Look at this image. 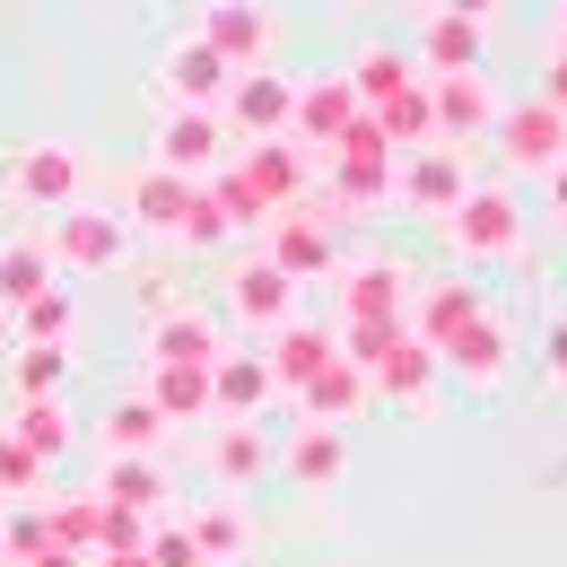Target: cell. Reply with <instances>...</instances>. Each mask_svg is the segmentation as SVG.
<instances>
[{"label":"cell","mask_w":567,"mask_h":567,"mask_svg":"<svg viewBox=\"0 0 567 567\" xmlns=\"http://www.w3.org/2000/svg\"><path fill=\"white\" fill-rule=\"evenodd\" d=\"M436 236H445L463 262H506V254H524V210H515L506 184H472L454 210L436 218Z\"/></svg>","instance_id":"cell-1"},{"label":"cell","mask_w":567,"mask_h":567,"mask_svg":"<svg viewBox=\"0 0 567 567\" xmlns=\"http://www.w3.org/2000/svg\"><path fill=\"white\" fill-rule=\"evenodd\" d=\"M332 157V202H350V210H375V202H393V141L358 114L341 141L323 148Z\"/></svg>","instance_id":"cell-2"},{"label":"cell","mask_w":567,"mask_h":567,"mask_svg":"<svg viewBox=\"0 0 567 567\" xmlns=\"http://www.w3.org/2000/svg\"><path fill=\"white\" fill-rule=\"evenodd\" d=\"M123 245H132V227H123L114 210H87V202H71V210L44 227L53 271H114V262H123Z\"/></svg>","instance_id":"cell-3"},{"label":"cell","mask_w":567,"mask_h":567,"mask_svg":"<svg viewBox=\"0 0 567 567\" xmlns=\"http://www.w3.org/2000/svg\"><path fill=\"white\" fill-rule=\"evenodd\" d=\"M427 123H436V148H472L481 132H497V96L481 71L427 79Z\"/></svg>","instance_id":"cell-4"},{"label":"cell","mask_w":567,"mask_h":567,"mask_svg":"<svg viewBox=\"0 0 567 567\" xmlns=\"http://www.w3.org/2000/svg\"><path fill=\"white\" fill-rule=\"evenodd\" d=\"M9 193H18L27 210L62 218L79 202V148L71 141H27V148H18V166H9Z\"/></svg>","instance_id":"cell-5"},{"label":"cell","mask_w":567,"mask_h":567,"mask_svg":"<svg viewBox=\"0 0 567 567\" xmlns=\"http://www.w3.org/2000/svg\"><path fill=\"white\" fill-rule=\"evenodd\" d=\"M218 105H227V123H236L245 141H288V114H297V79H280V71H236Z\"/></svg>","instance_id":"cell-6"},{"label":"cell","mask_w":567,"mask_h":567,"mask_svg":"<svg viewBox=\"0 0 567 567\" xmlns=\"http://www.w3.org/2000/svg\"><path fill=\"white\" fill-rule=\"evenodd\" d=\"M481 315H489V297L472 280H411V323H402V332H411L420 350H445V341H454L463 323H481Z\"/></svg>","instance_id":"cell-7"},{"label":"cell","mask_w":567,"mask_h":567,"mask_svg":"<svg viewBox=\"0 0 567 567\" xmlns=\"http://www.w3.org/2000/svg\"><path fill=\"white\" fill-rule=\"evenodd\" d=\"M202 44H210L227 71H262V53H271V9H262V0H210V9H202Z\"/></svg>","instance_id":"cell-8"},{"label":"cell","mask_w":567,"mask_h":567,"mask_svg":"<svg viewBox=\"0 0 567 567\" xmlns=\"http://www.w3.org/2000/svg\"><path fill=\"white\" fill-rule=\"evenodd\" d=\"M157 166L184 175V184H210L218 166H227V123L218 114H166L157 123Z\"/></svg>","instance_id":"cell-9"},{"label":"cell","mask_w":567,"mask_h":567,"mask_svg":"<svg viewBox=\"0 0 567 567\" xmlns=\"http://www.w3.org/2000/svg\"><path fill=\"white\" fill-rule=\"evenodd\" d=\"M402 306H411V271L402 262H350L341 271V323L402 332Z\"/></svg>","instance_id":"cell-10"},{"label":"cell","mask_w":567,"mask_h":567,"mask_svg":"<svg viewBox=\"0 0 567 567\" xmlns=\"http://www.w3.org/2000/svg\"><path fill=\"white\" fill-rule=\"evenodd\" d=\"M497 148H506L515 166L550 175V166L567 157V114H559V105H542V96H533V105H497Z\"/></svg>","instance_id":"cell-11"},{"label":"cell","mask_w":567,"mask_h":567,"mask_svg":"<svg viewBox=\"0 0 567 567\" xmlns=\"http://www.w3.org/2000/svg\"><path fill=\"white\" fill-rule=\"evenodd\" d=\"M227 166H236V184H245L271 218L297 210V193H306V148L297 141H254L245 157H227Z\"/></svg>","instance_id":"cell-12"},{"label":"cell","mask_w":567,"mask_h":567,"mask_svg":"<svg viewBox=\"0 0 567 567\" xmlns=\"http://www.w3.org/2000/svg\"><path fill=\"white\" fill-rule=\"evenodd\" d=\"M393 193H402L420 218H445L463 193H472V175H463V148H420V157L393 175Z\"/></svg>","instance_id":"cell-13"},{"label":"cell","mask_w":567,"mask_h":567,"mask_svg":"<svg viewBox=\"0 0 567 567\" xmlns=\"http://www.w3.org/2000/svg\"><path fill=\"white\" fill-rule=\"evenodd\" d=\"M227 315H236L245 332H280V323H297V280H280L271 262H245V271L227 280Z\"/></svg>","instance_id":"cell-14"},{"label":"cell","mask_w":567,"mask_h":567,"mask_svg":"<svg viewBox=\"0 0 567 567\" xmlns=\"http://www.w3.org/2000/svg\"><path fill=\"white\" fill-rule=\"evenodd\" d=\"M166 96H175V114H218V96H227V62H218L210 44H202V35H193V44H175V53H166Z\"/></svg>","instance_id":"cell-15"},{"label":"cell","mask_w":567,"mask_h":567,"mask_svg":"<svg viewBox=\"0 0 567 567\" xmlns=\"http://www.w3.org/2000/svg\"><path fill=\"white\" fill-rule=\"evenodd\" d=\"M280 402V384H271V367L262 358H210V420H262Z\"/></svg>","instance_id":"cell-16"},{"label":"cell","mask_w":567,"mask_h":567,"mask_svg":"<svg viewBox=\"0 0 567 567\" xmlns=\"http://www.w3.org/2000/svg\"><path fill=\"white\" fill-rule=\"evenodd\" d=\"M280 280H323L332 271V218H297V210H280L271 218V254H262Z\"/></svg>","instance_id":"cell-17"},{"label":"cell","mask_w":567,"mask_h":567,"mask_svg":"<svg viewBox=\"0 0 567 567\" xmlns=\"http://www.w3.org/2000/svg\"><path fill=\"white\" fill-rule=\"evenodd\" d=\"M436 375H445V367H436V350H420V341L402 332L393 350H384L375 367H367V393H393V402L427 411V402H436Z\"/></svg>","instance_id":"cell-18"},{"label":"cell","mask_w":567,"mask_h":567,"mask_svg":"<svg viewBox=\"0 0 567 567\" xmlns=\"http://www.w3.org/2000/svg\"><path fill=\"white\" fill-rule=\"evenodd\" d=\"M358 123V96H350V79H297V114H288V132L297 141H315V148H332L341 132Z\"/></svg>","instance_id":"cell-19"},{"label":"cell","mask_w":567,"mask_h":567,"mask_svg":"<svg viewBox=\"0 0 567 567\" xmlns=\"http://www.w3.org/2000/svg\"><path fill=\"white\" fill-rule=\"evenodd\" d=\"M332 358H341V350H332V332H323V323H280V341H271L262 367H271V384H280V393H306Z\"/></svg>","instance_id":"cell-20"},{"label":"cell","mask_w":567,"mask_h":567,"mask_svg":"<svg viewBox=\"0 0 567 567\" xmlns=\"http://www.w3.org/2000/svg\"><path fill=\"white\" fill-rule=\"evenodd\" d=\"M436 367H454L463 384H481V393H489L497 375H506V323H497V315H481V323H463V332H454V341L436 350Z\"/></svg>","instance_id":"cell-21"},{"label":"cell","mask_w":567,"mask_h":567,"mask_svg":"<svg viewBox=\"0 0 567 567\" xmlns=\"http://www.w3.org/2000/svg\"><path fill=\"white\" fill-rule=\"evenodd\" d=\"M420 71H427V79L481 71V27H472V18H454V9H427V27H420Z\"/></svg>","instance_id":"cell-22"},{"label":"cell","mask_w":567,"mask_h":567,"mask_svg":"<svg viewBox=\"0 0 567 567\" xmlns=\"http://www.w3.org/2000/svg\"><path fill=\"white\" fill-rule=\"evenodd\" d=\"M210 358H218L210 315H157L148 323V367H210Z\"/></svg>","instance_id":"cell-23"},{"label":"cell","mask_w":567,"mask_h":567,"mask_svg":"<svg viewBox=\"0 0 567 567\" xmlns=\"http://www.w3.org/2000/svg\"><path fill=\"white\" fill-rule=\"evenodd\" d=\"M148 411L166 427L210 420V367H148Z\"/></svg>","instance_id":"cell-24"},{"label":"cell","mask_w":567,"mask_h":567,"mask_svg":"<svg viewBox=\"0 0 567 567\" xmlns=\"http://www.w3.org/2000/svg\"><path fill=\"white\" fill-rule=\"evenodd\" d=\"M297 402H306V420H315V427H350L358 411H367V375H358L350 358H332V367H323Z\"/></svg>","instance_id":"cell-25"},{"label":"cell","mask_w":567,"mask_h":567,"mask_svg":"<svg viewBox=\"0 0 567 567\" xmlns=\"http://www.w3.org/2000/svg\"><path fill=\"white\" fill-rule=\"evenodd\" d=\"M411 71H420L411 53H393V44H367V53L350 62V96H358V114H384V105L411 87Z\"/></svg>","instance_id":"cell-26"},{"label":"cell","mask_w":567,"mask_h":567,"mask_svg":"<svg viewBox=\"0 0 567 567\" xmlns=\"http://www.w3.org/2000/svg\"><path fill=\"white\" fill-rule=\"evenodd\" d=\"M210 472L227 481V489H245V481H262V472H271V436H262L254 420H227V427L210 436Z\"/></svg>","instance_id":"cell-27"},{"label":"cell","mask_w":567,"mask_h":567,"mask_svg":"<svg viewBox=\"0 0 567 567\" xmlns=\"http://www.w3.org/2000/svg\"><path fill=\"white\" fill-rule=\"evenodd\" d=\"M53 288V254H44V236H9L0 245V306L18 315L27 297H44Z\"/></svg>","instance_id":"cell-28"},{"label":"cell","mask_w":567,"mask_h":567,"mask_svg":"<svg viewBox=\"0 0 567 567\" xmlns=\"http://www.w3.org/2000/svg\"><path fill=\"white\" fill-rule=\"evenodd\" d=\"M341 463H350V436L341 427H297L288 436V481H306V489H323V481H341Z\"/></svg>","instance_id":"cell-29"},{"label":"cell","mask_w":567,"mask_h":567,"mask_svg":"<svg viewBox=\"0 0 567 567\" xmlns=\"http://www.w3.org/2000/svg\"><path fill=\"white\" fill-rule=\"evenodd\" d=\"M105 506H123V515H148L157 497H166V481H157V463L148 454H105Z\"/></svg>","instance_id":"cell-30"},{"label":"cell","mask_w":567,"mask_h":567,"mask_svg":"<svg viewBox=\"0 0 567 567\" xmlns=\"http://www.w3.org/2000/svg\"><path fill=\"white\" fill-rule=\"evenodd\" d=\"M184 202H193V184H184V175H166V166H148L141 184H132V218L157 227V236H175V227H184Z\"/></svg>","instance_id":"cell-31"},{"label":"cell","mask_w":567,"mask_h":567,"mask_svg":"<svg viewBox=\"0 0 567 567\" xmlns=\"http://www.w3.org/2000/svg\"><path fill=\"white\" fill-rule=\"evenodd\" d=\"M62 341H18L9 350V375H18V402H62Z\"/></svg>","instance_id":"cell-32"},{"label":"cell","mask_w":567,"mask_h":567,"mask_svg":"<svg viewBox=\"0 0 567 567\" xmlns=\"http://www.w3.org/2000/svg\"><path fill=\"white\" fill-rule=\"evenodd\" d=\"M184 533H193V550H202V567H236V559H245V542H254L236 506H202V515H193Z\"/></svg>","instance_id":"cell-33"},{"label":"cell","mask_w":567,"mask_h":567,"mask_svg":"<svg viewBox=\"0 0 567 567\" xmlns=\"http://www.w3.org/2000/svg\"><path fill=\"white\" fill-rule=\"evenodd\" d=\"M9 436L35 454V463H53L62 445H71V411L62 402H18V420H9Z\"/></svg>","instance_id":"cell-34"},{"label":"cell","mask_w":567,"mask_h":567,"mask_svg":"<svg viewBox=\"0 0 567 567\" xmlns=\"http://www.w3.org/2000/svg\"><path fill=\"white\" fill-rule=\"evenodd\" d=\"M157 436H166V420L148 411V393H132V402H114V411H105V454H148Z\"/></svg>","instance_id":"cell-35"},{"label":"cell","mask_w":567,"mask_h":567,"mask_svg":"<svg viewBox=\"0 0 567 567\" xmlns=\"http://www.w3.org/2000/svg\"><path fill=\"white\" fill-rule=\"evenodd\" d=\"M44 542L53 550H96V497H62V506H44Z\"/></svg>","instance_id":"cell-36"},{"label":"cell","mask_w":567,"mask_h":567,"mask_svg":"<svg viewBox=\"0 0 567 567\" xmlns=\"http://www.w3.org/2000/svg\"><path fill=\"white\" fill-rule=\"evenodd\" d=\"M62 332H71V297L62 288H44V297L18 306V341H62Z\"/></svg>","instance_id":"cell-37"},{"label":"cell","mask_w":567,"mask_h":567,"mask_svg":"<svg viewBox=\"0 0 567 567\" xmlns=\"http://www.w3.org/2000/svg\"><path fill=\"white\" fill-rule=\"evenodd\" d=\"M175 236H184V245H218V236H236L227 210L210 202V184H193V202H184V227H175Z\"/></svg>","instance_id":"cell-38"},{"label":"cell","mask_w":567,"mask_h":567,"mask_svg":"<svg viewBox=\"0 0 567 567\" xmlns=\"http://www.w3.org/2000/svg\"><path fill=\"white\" fill-rule=\"evenodd\" d=\"M35 481H44V463H35L18 436H0V497H27Z\"/></svg>","instance_id":"cell-39"},{"label":"cell","mask_w":567,"mask_h":567,"mask_svg":"<svg viewBox=\"0 0 567 567\" xmlns=\"http://www.w3.org/2000/svg\"><path fill=\"white\" fill-rule=\"evenodd\" d=\"M141 550H148V567H202V550H193V533H175V524H166V533H148Z\"/></svg>","instance_id":"cell-40"},{"label":"cell","mask_w":567,"mask_h":567,"mask_svg":"<svg viewBox=\"0 0 567 567\" xmlns=\"http://www.w3.org/2000/svg\"><path fill=\"white\" fill-rule=\"evenodd\" d=\"M542 367H550V384H567V315L550 323V341H542Z\"/></svg>","instance_id":"cell-41"},{"label":"cell","mask_w":567,"mask_h":567,"mask_svg":"<svg viewBox=\"0 0 567 567\" xmlns=\"http://www.w3.org/2000/svg\"><path fill=\"white\" fill-rule=\"evenodd\" d=\"M436 9H454V18H472V27H489V9H506V0H436Z\"/></svg>","instance_id":"cell-42"},{"label":"cell","mask_w":567,"mask_h":567,"mask_svg":"<svg viewBox=\"0 0 567 567\" xmlns=\"http://www.w3.org/2000/svg\"><path fill=\"white\" fill-rule=\"evenodd\" d=\"M542 105H559V114H567V53L550 62V87H542Z\"/></svg>","instance_id":"cell-43"},{"label":"cell","mask_w":567,"mask_h":567,"mask_svg":"<svg viewBox=\"0 0 567 567\" xmlns=\"http://www.w3.org/2000/svg\"><path fill=\"white\" fill-rule=\"evenodd\" d=\"M550 210L567 218V157H559V166H550Z\"/></svg>","instance_id":"cell-44"},{"label":"cell","mask_w":567,"mask_h":567,"mask_svg":"<svg viewBox=\"0 0 567 567\" xmlns=\"http://www.w3.org/2000/svg\"><path fill=\"white\" fill-rule=\"evenodd\" d=\"M96 567H148V550H96Z\"/></svg>","instance_id":"cell-45"},{"label":"cell","mask_w":567,"mask_h":567,"mask_svg":"<svg viewBox=\"0 0 567 567\" xmlns=\"http://www.w3.org/2000/svg\"><path fill=\"white\" fill-rule=\"evenodd\" d=\"M27 567H79V559H71V550H53V542H44V550H35Z\"/></svg>","instance_id":"cell-46"},{"label":"cell","mask_w":567,"mask_h":567,"mask_svg":"<svg viewBox=\"0 0 567 567\" xmlns=\"http://www.w3.org/2000/svg\"><path fill=\"white\" fill-rule=\"evenodd\" d=\"M18 350V315H9V306H0V358Z\"/></svg>","instance_id":"cell-47"},{"label":"cell","mask_w":567,"mask_h":567,"mask_svg":"<svg viewBox=\"0 0 567 567\" xmlns=\"http://www.w3.org/2000/svg\"><path fill=\"white\" fill-rule=\"evenodd\" d=\"M559 53H567V0H559Z\"/></svg>","instance_id":"cell-48"}]
</instances>
